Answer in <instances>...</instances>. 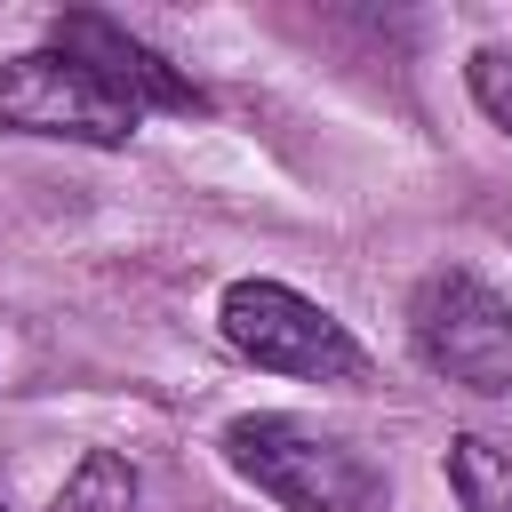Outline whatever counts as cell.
I'll list each match as a JSON object with an SVG mask.
<instances>
[{"instance_id":"obj_1","label":"cell","mask_w":512,"mask_h":512,"mask_svg":"<svg viewBox=\"0 0 512 512\" xmlns=\"http://www.w3.org/2000/svg\"><path fill=\"white\" fill-rule=\"evenodd\" d=\"M216 448L256 496H272L288 512H368V496H376V472L360 464V448H344L336 432H320L304 416H272V408L232 416Z\"/></svg>"},{"instance_id":"obj_2","label":"cell","mask_w":512,"mask_h":512,"mask_svg":"<svg viewBox=\"0 0 512 512\" xmlns=\"http://www.w3.org/2000/svg\"><path fill=\"white\" fill-rule=\"evenodd\" d=\"M416 360L464 392H512V296H496L472 264H440L408 296Z\"/></svg>"},{"instance_id":"obj_3","label":"cell","mask_w":512,"mask_h":512,"mask_svg":"<svg viewBox=\"0 0 512 512\" xmlns=\"http://www.w3.org/2000/svg\"><path fill=\"white\" fill-rule=\"evenodd\" d=\"M216 320H224V344H232L240 360H256V368H280V376H304V384H344V376H360L352 328H344L328 304L296 296L288 280H232L224 304H216Z\"/></svg>"},{"instance_id":"obj_4","label":"cell","mask_w":512,"mask_h":512,"mask_svg":"<svg viewBox=\"0 0 512 512\" xmlns=\"http://www.w3.org/2000/svg\"><path fill=\"white\" fill-rule=\"evenodd\" d=\"M0 128L8 136H56V144H128L136 112L64 48H24L0 64Z\"/></svg>"},{"instance_id":"obj_5","label":"cell","mask_w":512,"mask_h":512,"mask_svg":"<svg viewBox=\"0 0 512 512\" xmlns=\"http://www.w3.org/2000/svg\"><path fill=\"white\" fill-rule=\"evenodd\" d=\"M48 48H64L72 64H88L136 120L144 112H200V88L160 56V48H144L128 24H112V16H96V8H72V16H56L48 24Z\"/></svg>"},{"instance_id":"obj_6","label":"cell","mask_w":512,"mask_h":512,"mask_svg":"<svg viewBox=\"0 0 512 512\" xmlns=\"http://www.w3.org/2000/svg\"><path fill=\"white\" fill-rule=\"evenodd\" d=\"M448 488L464 512H512V456L480 432H456L448 440Z\"/></svg>"},{"instance_id":"obj_7","label":"cell","mask_w":512,"mask_h":512,"mask_svg":"<svg viewBox=\"0 0 512 512\" xmlns=\"http://www.w3.org/2000/svg\"><path fill=\"white\" fill-rule=\"evenodd\" d=\"M48 512H136V464L120 448H88Z\"/></svg>"},{"instance_id":"obj_8","label":"cell","mask_w":512,"mask_h":512,"mask_svg":"<svg viewBox=\"0 0 512 512\" xmlns=\"http://www.w3.org/2000/svg\"><path fill=\"white\" fill-rule=\"evenodd\" d=\"M464 88H472V104L512 136V48H504V40H488V48L464 56Z\"/></svg>"}]
</instances>
